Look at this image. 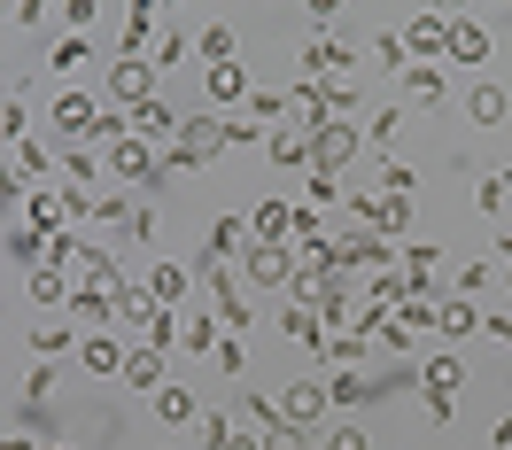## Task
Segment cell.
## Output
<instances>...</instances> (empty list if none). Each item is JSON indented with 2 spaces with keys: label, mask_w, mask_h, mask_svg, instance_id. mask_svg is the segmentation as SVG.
<instances>
[{
  "label": "cell",
  "mask_w": 512,
  "mask_h": 450,
  "mask_svg": "<svg viewBox=\"0 0 512 450\" xmlns=\"http://www.w3.org/2000/svg\"><path fill=\"white\" fill-rule=\"evenodd\" d=\"M357 218V233H381V241H412V202L404 194H381V187H350V202H342Z\"/></svg>",
  "instance_id": "obj_1"
},
{
  "label": "cell",
  "mask_w": 512,
  "mask_h": 450,
  "mask_svg": "<svg viewBox=\"0 0 512 450\" xmlns=\"http://www.w3.org/2000/svg\"><path fill=\"white\" fill-rule=\"evenodd\" d=\"M225 156V132L218 117H179V132L163 140V171H202V163Z\"/></svg>",
  "instance_id": "obj_2"
},
{
  "label": "cell",
  "mask_w": 512,
  "mask_h": 450,
  "mask_svg": "<svg viewBox=\"0 0 512 450\" xmlns=\"http://www.w3.org/2000/svg\"><path fill=\"white\" fill-rule=\"evenodd\" d=\"M233 272H241V288H249V295H288L295 257H288V241H249V249L233 257Z\"/></svg>",
  "instance_id": "obj_3"
},
{
  "label": "cell",
  "mask_w": 512,
  "mask_h": 450,
  "mask_svg": "<svg viewBox=\"0 0 512 450\" xmlns=\"http://www.w3.org/2000/svg\"><path fill=\"white\" fill-rule=\"evenodd\" d=\"M458 388H466V365H458V350H435L427 365H419V396H427V419H450V412H458Z\"/></svg>",
  "instance_id": "obj_4"
},
{
  "label": "cell",
  "mask_w": 512,
  "mask_h": 450,
  "mask_svg": "<svg viewBox=\"0 0 512 450\" xmlns=\"http://www.w3.org/2000/svg\"><path fill=\"white\" fill-rule=\"evenodd\" d=\"M47 125H55V140H63V148H86V132L101 125V101L86 94V86H63V94L47 101Z\"/></svg>",
  "instance_id": "obj_5"
},
{
  "label": "cell",
  "mask_w": 512,
  "mask_h": 450,
  "mask_svg": "<svg viewBox=\"0 0 512 450\" xmlns=\"http://www.w3.org/2000/svg\"><path fill=\"white\" fill-rule=\"evenodd\" d=\"M156 63H148V55H117V70H109V109H140V101H156Z\"/></svg>",
  "instance_id": "obj_6"
},
{
  "label": "cell",
  "mask_w": 512,
  "mask_h": 450,
  "mask_svg": "<svg viewBox=\"0 0 512 450\" xmlns=\"http://www.w3.org/2000/svg\"><path fill=\"white\" fill-rule=\"evenodd\" d=\"M396 39H404V55H412V63H443L450 16H443V8H419V16H404V24H396Z\"/></svg>",
  "instance_id": "obj_7"
},
{
  "label": "cell",
  "mask_w": 512,
  "mask_h": 450,
  "mask_svg": "<svg viewBox=\"0 0 512 450\" xmlns=\"http://www.w3.org/2000/svg\"><path fill=\"white\" fill-rule=\"evenodd\" d=\"M326 412H334V404H326V381H319V373L280 381V419H288V427H319Z\"/></svg>",
  "instance_id": "obj_8"
},
{
  "label": "cell",
  "mask_w": 512,
  "mask_h": 450,
  "mask_svg": "<svg viewBox=\"0 0 512 450\" xmlns=\"http://www.w3.org/2000/svg\"><path fill=\"white\" fill-rule=\"evenodd\" d=\"M365 156V132L357 125H319L311 132V171H350Z\"/></svg>",
  "instance_id": "obj_9"
},
{
  "label": "cell",
  "mask_w": 512,
  "mask_h": 450,
  "mask_svg": "<svg viewBox=\"0 0 512 450\" xmlns=\"http://www.w3.org/2000/svg\"><path fill=\"white\" fill-rule=\"evenodd\" d=\"M101 163H109V179H117V187H148V179H156V171H163V156H156V148H148V140H117V148H109V156H101Z\"/></svg>",
  "instance_id": "obj_10"
},
{
  "label": "cell",
  "mask_w": 512,
  "mask_h": 450,
  "mask_svg": "<svg viewBox=\"0 0 512 450\" xmlns=\"http://www.w3.org/2000/svg\"><path fill=\"white\" fill-rule=\"evenodd\" d=\"M342 70H357V55L342 47V39H326V32L303 39V78H319V86H342Z\"/></svg>",
  "instance_id": "obj_11"
},
{
  "label": "cell",
  "mask_w": 512,
  "mask_h": 450,
  "mask_svg": "<svg viewBox=\"0 0 512 450\" xmlns=\"http://www.w3.org/2000/svg\"><path fill=\"white\" fill-rule=\"evenodd\" d=\"M342 272H357V280L396 272V241H381V233H350V241H342Z\"/></svg>",
  "instance_id": "obj_12"
},
{
  "label": "cell",
  "mask_w": 512,
  "mask_h": 450,
  "mask_svg": "<svg viewBox=\"0 0 512 450\" xmlns=\"http://www.w3.org/2000/svg\"><path fill=\"white\" fill-rule=\"evenodd\" d=\"M148 295H156L163 311H179V303L194 295V264L187 257H156V264H148Z\"/></svg>",
  "instance_id": "obj_13"
},
{
  "label": "cell",
  "mask_w": 512,
  "mask_h": 450,
  "mask_svg": "<svg viewBox=\"0 0 512 450\" xmlns=\"http://www.w3.org/2000/svg\"><path fill=\"white\" fill-rule=\"evenodd\" d=\"M125 334H78V365H86V373H94V381H117V373H125Z\"/></svg>",
  "instance_id": "obj_14"
},
{
  "label": "cell",
  "mask_w": 512,
  "mask_h": 450,
  "mask_svg": "<svg viewBox=\"0 0 512 450\" xmlns=\"http://www.w3.org/2000/svg\"><path fill=\"white\" fill-rule=\"evenodd\" d=\"M489 24H474V16H450V47H443V63H458V70H474V63H489Z\"/></svg>",
  "instance_id": "obj_15"
},
{
  "label": "cell",
  "mask_w": 512,
  "mask_h": 450,
  "mask_svg": "<svg viewBox=\"0 0 512 450\" xmlns=\"http://www.w3.org/2000/svg\"><path fill=\"white\" fill-rule=\"evenodd\" d=\"M435 334H443V350H450V342H474L481 311L466 303V295H435Z\"/></svg>",
  "instance_id": "obj_16"
},
{
  "label": "cell",
  "mask_w": 512,
  "mask_h": 450,
  "mask_svg": "<svg viewBox=\"0 0 512 450\" xmlns=\"http://www.w3.org/2000/svg\"><path fill=\"white\" fill-rule=\"evenodd\" d=\"M342 202H350V179H342V171H303L295 210H311V218H319V210H342Z\"/></svg>",
  "instance_id": "obj_17"
},
{
  "label": "cell",
  "mask_w": 512,
  "mask_h": 450,
  "mask_svg": "<svg viewBox=\"0 0 512 450\" xmlns=\"http://www.w3.org/2000/svg\"><path fill=\"white\" fill-rule=\"evenodd\" d=\"M55 156H63V148H47V140H16V148H8V163L24 171V187H55Z\"/></svg>",
  "instance_id": "obj_18"
},
{
  "label": "cell",
  "mask_w": 512,
  "mask_h": 450,
  "mask_svg": "<svg viewBox=\"0 0 512 450\" xmlns=\"http://www.w3.org/2000/svg\"><path fill=\"white\" fill-rule=\"evenodd\" d=\"M373 396H381L373 373H326V404H334V412H365Z\"/></svg>",
  "instance_id": "obj_19"
},
{
  "label": "cell",
  "mask_w": 512,
  "mask_h": 450,
  "mask_svg": "<svg viewBox=\"0 0 512 450\" xmlns=\"http://www.w3.org/2000/svg\"><path fill=\"white\" fill-rule=\"evenodd\" d=\"M163 357H171V350H148V342H132V350H125V373H117V381H125V388H148V396H156V388L171 381V373H163Z\"/></svg>",
  "instance_id": "obj_20"
},
{
  "label": "cell",
  "mask_w": 512,
  "mask_h": 450,
  "mask_svg": "<svg viewBox=\"0 0 512 450\" xmlns=\"http://www.w3.org/2000/svg\"><path fill=\"white\" fill-rule=\"evenodd\" d=\"M70 288H78V280H70V272H55V264H32V272H24V295H32L39 311H63Z\"/></svg>",
  "instance_id": "obj_21"
},
{
  "label": "cell",
  "mask_w": 512,
  "mask_h": 450,
  "mask_svg": "<svg viewBox=\"0 0 512 450\" xmlns=\"http://www.w3.org/2000/svg\"><path fill=\"white\" fill-rule=\"evenodd\" d=\"M443 94H450L443 63H412L404 70V101H412V109H443Z\"/></svg>",
  "instance_id": "obj_22"
},
{
  "label": "cell",
  "mask_w": 512,
  "mask_h": 450,
  "mask_svg": "<svg viewBox=\"0 0 512 450\" xmlns=\"http://www.w3.org/2000/svg\"><path fill=\"white\" fill-rule=\"evenodd\" d=\"M148 404H156V427H194V419H202L194 388H179V381H163L156 396H148Z\"/></svg>",
  "instance_id": "obj_23"
},
{
  "label": "cell",
  "mask_w": 512,
  "mask_h": 450,
  "mask_svg": "<svg viewBox=\"0 0 512 450\" xmlns=\"http://www.w3.org/2000/svg\"><path fill=\"white\" fill-rule=\"evenodd\" d=\"M171 132H179V109H171L163 94L132 109V140H148V148H156V140H171Z\"/></svg>",
  "instance_id": "obj_24"
},
{
  "label": "cell",
  "mask_w": 512,
  "mask_h": 450,
  "mask_svg": "<svg viewBox=\"0 0 512 450\" xmlns=\"http://www.w3.org/2000/svg\"><path fill=\"white\" fill-rule=\"evenodd\" d=\"M264 156L280 163V171H311V132H295V125L264 132Z\"/></svg>",
  "instance_id": "obj_25"
},
{
  "label": "cell",
  "mask_w": 512,
  "mask_h": 450,
  "mask_svg": "<svg viewBox=\"0 0 512 450\" xmlns=\"http://www.w3.org/2000/svg\"><path fill=\"white\" fill-rule=\"evenodd\" d=\"M249 241H256V233H249V210H225V218L210 225V257H218V264H233Z\"/></svg>",
  "instance_id": "obj_26"
},
{
  "label": "cell",
  "mask_w": 512,
  "mask_h": 450,
  "mask_svg": "<svg viewBox=\"0 0 512 450\" xmlns=\"http://www.w3.org/2000/svg\"><path fill=\"white\" fill-rule=\"evenodd\" d=\"M319 357H326V365H334V373H365V357H373V342L342 326V334H326V342H319Z\"/></svg>",
  "instance_id": "obj_27"
},
{
  "label": "cell",
  "mask_w": 512,
  "mask_h": 450,
  "mask_svg": "<svg viewBox=\"0 0 512 450\" xmlns=\"http://www.w3.org/2000/svg\"><path fill=\"white\" fill-rule=\"evenodd\" d=\"M218 334H225L218 311H202V303H194L187 319H179V350H187V357H210V350H218Z\"/></svg>",
  "instance_id": "obj_28"
},
{
  "label": "cell",
  "mask_w": 512,
  "mask_h": 450,
  "mask_svg": "<svg viewBox=\"0 0 512 450\" xmlns=\"http://www.w3.org/2000/svg\"><path fill=\"white\" fill-rule=\"evenodd\" d=\"M47 264L70 272V280H86V272H94V249H86L78 233H47Z\"/></svg>",
  "instance_id": "obj_29"
},
{
  "label": "cell",
  "mask_w": 512,
  "mask_h": 450,
  "mask_svg": "<svg viewBox=\"0 0 512 450\" xmlns=\"http://www.w3.org/2000/svg\"><path fill=\"white\" fill-rule=\"evenodd\" d=\"M249 125L256 132H280V125H288V86H249Z\"/></svg>",
  "instance_id": "obj_30"
},
{
  "label": "cell",
  "mask_w": 512,
  "mask_h": 450,
  "mask_svg": "<svg viewBox=\"0 0 512 450\" xmlns=\"http://www.w3.org/2000/svg\"><path fill=\"white\" fill-rule=\"evenodd\" d=\"M210 101H218L225 117H233V109H249V70H241V63H218V70H210Z\"/></svg>",
  "instance_id": "obj_31"
},
{
  "label": "cell",
  "mask_w": 512,
  "mask_h": 450,
  "mask_svg": "<svg viewBox=\"0 0 512 450\" xmlns=\"http://www.w3.org/2000/svg\"><path fill=\"white\" fill-rule=\"evenodd\" d=\"M194 47H202V63H210V70H218V63H241V32H233V24H202Z\"/></svg>",
  "instance_id": "obj_32"
},
{
  "label": "cell",
  "mask_w": 512,
  "mask_h": 450,
  "mask_svg": "<svg viewBox=\"0 0 512 450\" xmlns=\"http://www.w3.org/2000/svg\"><path fill=\"white\" fill-rule=\"evenodd\" d=\"M280 334H288L295 350H319V342H326V319H319V311H303V303H288V311H280Z\"/></svg>",
  "instance_id": "obj_33"
},
{
  "label": "cell",
  "mask_w": 512,
  "mask_h": 450,
  "mask_svg": "<svg viewBox=\"0 0 512 450\" xmlns=\"http://www.w3.org/2000/svg\"><path fill=\"white\" fill-rule=\"evenodd\" d=\"M70 350H78V326H70V319L32 326V357H47V365H55V357H70Z\"/></svg>",
  "instance_id": "obj_34"
},
{
  "label": "cell",
  "mask_w": 512,
  "mask_h": 450,
  "mask_svg": "<svg viewBox=\"0 0 512 450\" xmlns=\"http://www.w3.org/2000/svg\"><path fill=\"white\" fill-rule=\"evenodd\" d=\"M156 32H163L156 8H148V0H132V8H125V55H148V47H156Z\"/></svg>",
  "instance_id": "obj_35"
},
{
  "label": "cell",
  "mask_w": 512,
  "mask_h": 450,
  "mask_svg": "<svg viewBox=\"0 0 512 450\" xmlns=\"http://www.w3.org/2000/svg\"><path fill=\"white\" fill-rule=\"evenodd\" d=\"M288 225H295V202H256V210H249L256 241H288Z\"/></svg>",
  "instance_id": "obj_36"
},
{
  "label": "cell",
  "mask_w": 512,
  "mask_h": 450,
  "mask_svg": "<svg viewBox=\"0 0 512 450\" xmlns=\"http://www.w3.org/2000/svg\"><path fill=\"white\" fill-rule=\"evenodd\" d=\"M94 63V47H86V32H70V39H55V55H47V70H55V78H70V86H78V70Z\"/></svg>",
  "instance_id": "obj_37"
},
{
  "label": "cell",
  "mask_w": 512,
  "mask_h": 450,
  "mask_svg": "<svg viewBox=\"0 0 512 450\" xmlns=\"http://www.w3.org/2000/svg\"><path fill=\"white\" fill-rule=\"evenodd\" d=\"M466 117H474V125H505V117H512V101H505V86H489V78H481L474 94H466Z\"/></svg>",
  "instance_id": "obj_38"
},
{
  "label": "cell",
  "mask_w": 512,
  "mask_h": 450,
  "mask_svg": "<svg viewBox=\"0 0 512 450\" xmlns=\"http://www.w3.org/2000/svg\"><path fill=\"white\" fill-rule=\"evenodd\" d=\"M357 132H365V148H373V156H388V148H396V132H404V109H373V117H357Z\"/></svg>",
  "instance_id": "obj_39"
},
{
  "label": "cell",
  "mask_w": 512,
  "mask_h": 450,
  "mask_svg": "<svg viewBox=\"0 0 512 450\" xmlns=\"http://www.w3.org/2000/svg\"><path fill=\"white\" fill-rule=\"evenodd\" d=\"M489 288H497V257H481V264H458V280H450L443 295H466V303H481Z\"/></svg>",
  "instance_id": "obj_40"
},
{
  "label": "cell",
  "mask_w": 512,
  "mask_h": 450,
  "mask_svg": "<svg viewBox=\"0 0 512 450\" xmlns=\"http://www.w3.org/2000/svg\"><path fill=\"white\" fill-rule=\"evenodd\" d=\"M505 202H512V163L505 171H481V187H474V210H489V218H505Z\"/></svg>",
  "instance_id": "obj_41"
},
{
  "label": "cell",
  "mask_w": 512,
  "mask_h": 450,
  "mask_svg": "<svg viewBox=\"0 0 512 450\" xmlns=\"http://www.w3.org/2000/svg\"><path fill=\"white\" fill-rule=\"evenodd\" d=\"M187 47H194V39L179 32V24H163V32H156V47H148V63H156V78H163V70H179V63H187Z\"/></svg>",
  "instance_id": "obj_42"
},
{
  "label": "cell",
  "mask_w": 512,
  "mask_h": 450,
  "mask_svg": "<svg viewBox=\"0 0 512 450\" xmlns=\"http://www.w3.org/2000/svg\"><path fill=\"white\" fill-rule=\"evenodd\" d=\"M210 365H218L225 381H241V373H249V342H241V334H218V350H210Z\"/></svg>",
  "instance_id": "obj_43"
},
{
  "label": "cell",
  "mask_w": 512,
  "mask_h": 450,
  "mask_svg": "<svg viewBox=\"0 0 512 450\" xmlns=\"http://www.w3.org/2000/svg\"><path fill=\"white\" fill-rule=\"evenodd\" d=\"M241 427H256V435H272V427H280V396H241Z\"/></svg>",
  "instance_id": "obj_44"
},
{
  "label": "cell",
  "mask_w": 512,
  "mask_h": 450,
  "mask_svg": "<svg viewBox=\"0 0 512 450\" xmlns=\"http://www.w3.org/2000/svg\"><path fill=\"white\" fill-rule=\"evenodd\" d=\"M404 272H373V280H365V303H373V311H396V303H404Z\"/></svg>",
  "instance_id": "obj_45"
},
{
  "label": "cell",
  "mask_w": 512,
  "mask_h": 450,
  "mask_svg": "<svg viewBox=\"0 0 512 450\" xmlns=\"http://www.w3.org/2000/svg\"><path fill=\"white\" fill-rule=\"evenodd\" d=\"M373 187L381 194H404V202H412V187H419V171L404 156H381V179H373Z\"/></svg>",
  "instance_id": "obj_46"
},
{
  "label": "cell",
  "mask_w": 512,
  "mask_h": 450,
  "mask_svg": "<svg viewBox=\"0 0 512 450\" xmlns=\"http://www.w3.org/2000/svg\"><path fill=\"white\" fill-rule=\"evenodd\" d=\"M156 202H140V194H132V210H125V225H117V233H125V241H156Z\"/></svg>",
  "instance_id": "obj_47"
},
{
  "label": "cell",
  "mask_w": 512,
  "mask_h": 450,
  "mask_svg": "<svg viewBox=\"0 0 512 450\" xmlns=\"http://www.w3.org/2000/svg\"><path fill=\"white\" fill-rule=\"evenodd\" d=\"M218 132H225V148H256L264 132L249 125V109H233V117H218Z\"/></svg>",
  "instance_id": "obj_48"
},
{
  "label": "cell",
  "mask_w": 512,
  "mask_h": 450,
  "mask_svg": "<svg viewBox=\"0 0 512 450\" xmlns=\"http://www.w3.org/2000/svg\"><path fill=\"white\" fill-rule=\"evenodd\" d=\"M373 63L404 78V70H412V55H404V39H396V32H381V39H373Z\"/></svg>",
  "instance_id": "obj_49"
},
{
  "label": "cell",
  "mask_w": 512,
  "mask_h": 450,
  "mask_svg": "<svg viewBox=\"0 0 512 450\" xmlns=\"http://www.w3.org/2000/svg\"><path fill=\"white\" fill-rule=\"evenodd\" d=\"M24 396H32V404H47V396H55V365H47V357H32V373H24Z\"/></svg>",
  "instance_id": "obj_50"
},
{
  "label": "cell",
  "mask_w": 512,
  "mask_h": 450,
  "mask_svg": "<svg viewBox=\"0 0 512 450\" xmlns=\"http://www.w3.org/2000/svg\"><path fill=\"white\" fill-rule=\"evenodd\" d=\"M0 202H8V210H16V202H32V187H24V171H16L8 156H0Z\"/></svg>",
  "instance_id": "obj_51"
},
{
  "label": "cell",
  "mask_w": 512,
  "mask_h": 450,
  "mask_svg": "<svg viewBox=\"0 0 512 450\" xmlns=\"http://www.w3.org/2000/svg\"><path fill=\"white\" fill-rule=\"evenodd\" d=\"M264 450H311V427H288V419H280V427L264 435Z\"/></svg>",
  "instance_id": "obj_52"
},
{
  "label": "cell",
  "mask_w": 512,
  "mask_h": 450,
  "mask_svg": "<svg viewBox=\"0 0 512 450\" xmlns=\"http://www.w3.org/2000/svg\"><path fill=\"white\" fill-rule=\"evenodd\" d=\"M194 427H202V443H210V450H218L225 435H233V419H225V412H202V419H194Z\"/></svg>",
  "instance_id": "obj_53"
},
{
  "label": "cell",
  "mask_w": 512,
  "mask_h": 450,
  "mask_svg": "<svg viewBox=\"0 0 512 450\" xmlns=\"http://www.w3.org/2000/svg\"><path fill=\"white\" fill-rule=\"evenodd\" d=\"M481 334H489L497 350H512V311H489V319H481Z\"/></svg>",
  "instance_id": "obj_54"
},
{
  "label": "cell",
  "mask_w": 512,
  "mask_h": 450,
  "mask_svg": "<svg viewBox=\"0 0 512 450\" xmlns=\"http://www.w3.org/2000/svg\"><path fill=\"white\" fill-rule=\"evenodd\" d=\"M63 16H70V32H86V24H101V0H70Z\"/></svg>",
  "instance_id": "obj_55"
},
{
  "label": "cell",
  "mask_w": 512,
  "mask_h": 450,
  "mask_svg": "<svg viewBox=\"0 0 512 450\" xmlns=\"http://www.w3.org/2000/svg\"><path fill=\"white\" fill-rule=\"evenodd\" d=\"M326 450H373V443H365V427H334V435H326Z\"/></svg>",
  "instance_id": "obj_56"
},
{
  "label": "cell",
  "mask_w": 512,
  "mask_h": 450,
  "mask_svg": "<svg viewBox=\"0 0 512 450\" xmlns=\"http://www.w3.org/2000/svg\"><path fill=\"white\" fill-rule=\"evenodd\" d=\"M218 450H264V435H256V427H233V435H225Z\"/></svg>",
  "instance_id": "obj_57"
},
{
  "label": "cell",
  "mask_w": 512,
  "mask_h": 450,
  "mask_svg": "<svg viewBox=\"0 0 512 450\" xmlns=\"http://www.w3.org/2000/svg\"><path fill=\"white\" fill-rule=\"evenodd\" d=\"M489 450H512V412L497 419V427H489Z\"/></svg>",
  "instance_id": "obj_58"
},
{
  "label": "cell",
  "mask_w": 512,
  "mask_h": 450,
  "mask_svg": "<svg viewBox=\"0 0 512 450\" xmlns=\"http://www.w3.org/2000/svg\"><path fill=\"white\" fill-rule=\"evenodd\" d=\"M0 450H32V435H16V427H8V435H0Z\"/></svg>",
  "instance_id": "obj_59"
},
{
  "label": "cell",
  "mask_w": 512,
  "mask_h": 450,
  "mask_svg": "<svg viewBox=\"0 0 512 450\" xmlns=\"http://www.w3.org/2000/svg\"><path fill=\"white\" fill-rule=\"evenodd\" d=\"M497 264H512V225H505V233H497Z\"/></svg>",
  "instance_id": "obj_60"
},
{
  "label": "cell",
  "mask_w": 512,
  "mask_h": 450,
  "mask_svg": "<svg viewBox=\"0 0 512 450\" xmlns=\"http://www.w3.org/2000/svg\"><path fill=\"white\" fill-rule=\"evenodd\" d=\"M39 450H78V443H70V435H55V443H39Z\"/></svg>",
  "instance_id": "obj_61"
},
{
  "label": "cell",
  "mask_w": 512,
  "mask_h": 450,
  "mask_svg": "<svg viewBox=\"0 0 512 450\" xmlns=\"http://www.w3.org/2000/svg\"><path fill=\"white\" fill-rule=\"evenodd\" d=\"M497 272H505V288H512V264H497Z\"/></svg>",
  "instance_id": "obj_62"
}]
</instances>
